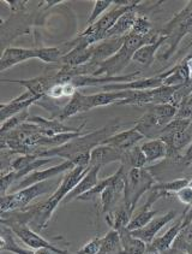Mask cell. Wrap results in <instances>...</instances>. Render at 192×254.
<instances>
[{
	"instance_id": "obj_1",
	"label": "cell",
	"mask_w": 192,
	"mask_h": 254,
	"mask_svg": "<svg viewBox=\"0 0 192 254\" xmlns=\"http://www.w3.org/2000/svg\"><path fill=\"white\" fill-rule=\"evenodd\" d=\"M118 128V124H109V126L103 127V128L98 129V130L86 132L82 136L76 137L67 142L66 145L61 146V147L55 148H48L41 151L38 154V157L41 158H53V157H60L64 159L69 160L73 158L81 156V154L88 153V152L94 149L97 146L102 145L103 141L112 136L113 131Z\"/></svg>"
},
{
	"instance_id": "obj_2",
	"label": "cell",
	"mask_w": 192,
	"mask_h": 254,
	"mask_svg": "<svg viewBox=\"0 0 192 254\" xmlns=\"http://www.w3.org/2000/svg\"><path fill=\"white\" fill-rule=\"evenodd\" d=\"M90 169L89 165H78L72 170L67 171L65 174L63 181L59 185V187L53 191L49 199L47 201L40 204L38 216L36 218V224H38V229L42 230L46 229L47 224L49 223L52 214L54 213L59 205L64 201L65 197L69 195L70 193L75 189L76 186L81 182V180L86 176V174Z\"/></svg>"
},
{
	"instance_id": "obj_3",
	"label": "cell",
	"mask_w": 192,
	"mask_h": 254,
	"mask_svg": "<svg viewBox=\"0 0 192 254\" xmlns=\"http://www.w3.org/2000/svg\"><path fill=\"white\" fill-rule=\"evenodd\" d=\"M154 186V179L148 170L142 168H131L125 176V194L124 205L134 214L136 206L145 191Z\"/></svg>"
},
{
	"instance_id": "obj_4",
	"label": "cell",
	"mask_w": 192,
	"mask_h": 254,
	"mask_svg": "<svg viewBox=\"0 0 192 254\" xmlns=\"http://www.w3.org/2000/svg\"><path fill=\"white\" fill-rule=\"evenodd\" d=\"M54 186L55 182H50V180L44 181V182L35 183V185L30 186V187L19 189V190H17L12 194L2 195L1 204H0L1 214L12 212V211L24 210L36 197L49 193Z\"/></svg>"
},
{
	"instance_id": "obj_5",
	"label": "cell",
	"mask_w": 192,
	"mask_h": 254,
	"mask_svg": "<svg viewBox=\"0 0 192 254\" xmlns=\"http://www.w3.org/2000/svg\"><path fill=\"white\" fill-rule=\"evenodd\" d=\"M7 227L12 229L15 235L21 240L24 245H27L28 247L32 248L34 251L46 248V250L52 251V252L55 254H76L67 252V251L63 250V248L56 247L54 244H52V242H49L48 240L44 239L41 235H39L36 231H34L32 228L28 227L25 223H10V224H7Z\"/></svg>"
},
{
	"instance_id": "obj_6",
	"label": "cell",
	"mask_w": 192,
	"mask_h": 254,
	"mask_svg": "<svg viewBox=\"0 0 192 254\" xmlns=\"http://www.w3.org/2000/svg\"><path fill=\"white\" fill-rule=\"evenodd\" d=\"M124 165L115 174H113V181L109 186L101 193V206L104 213H108L114 210L120 199L124 200L125 194V176Z\"/></svg>"
},
{
	"instance_id": "obj_7",
	"label": "cell",
	"mask_w": 192,
	"mask_h": 254,
	"mask_svg": "<svg viewBox=\"0 0 192 254\" xmlns=\"http://www.w3.org/2000/svg\"><path fill=\"white\" fill-rule=\"evenodd\" d=\"M168 71L163 74L152 76L148 78H137L131 82H121V83H109L101 87L103 92H121V90H148L155 89L162 87L165 83V78L167 77Z\"/></svg>"
},
{
	"instance_id": "obj_8",
	"label": "cell",
	"mask_w": 192,
	"mask_h": 254,
	"mask_svg": "<svg viewBox=\"0 0 192 254\" xmlns=\"http://www.w3.org/2000/svg\"><path fill=\"white\" fill-rule=\"evenodd\" d=\"M177 216H178L177 211H169V212L163 214V216L155 217V218L151 219L145 227L131 231L132 235L136 236L138 239H141L142 241L145 242L146 245H150L151 242L157 238L159 231L162 229L165 225H167L168 223H171L173 219H176Z\"/></svg>"
},
{
	"instance_id": "obj_9",
	"label": "cell",
	"mask_w": 192,
	"mask_h": 254,
	"mask_svg": "<svg viewBox=\"0 0 192 254\" xmlns=\"http://www.w3.org/2000/svg\"><path fill=\"white\" fill-rule=\"evenodd\" d=\"M124 41H125V36H120V38L106 39V40L93 45V56L90 63L101 65L103 62L108 61V59L112 58L115 53L119 52V50L123 47Z\"/></svg>"
},
{
	"instance_id": "obj_10",
	"label": "cell",
	"mask_w": 192,
	"mask_h": 254,
	"mask_svg": "<svg viewBox=\"0 0 192 254\" xmlns=\"http://www.w3.org/2000/svg\"><path fill=\"white\" fill-rule=\"evenodd\" d=\"M126 152L109 145H100L90 151L89 166H101L111 164L113 162H124Z\"/></svg>"
},
{
	"instance_id": "obj_11",
	"label": "cell",
	"mask_w": 192,
	"mask_h": 254,
	"mask_svg": "<svg viewBox=\"0 0 192 254\" xmlns=\"http://www.w3.org/2000/svg\"><path fill=\"white\" fill-rule=\"evenodd\" d=\"M39 100L40 99L34 98L29 92H25L22 95H19L18 98L11 100L10 103H2L0 105V118H1V122H6L7 120H10L13 116L25 111L33 104L38 103Z\"/></svg>"
},
{
	"instance_id": "obj_12",
	"label": "cell",
	"mask_w": 192,
	"mask_h": 254,
	"mask_svg": "<svg viewBox=\"0 0 192 254\" xmlns=\"http://www.w3.org/2000/svg\"><path fill=\"white\" fill-rule=\"evenodd\" d=\"M92 56V46L88 42H86L84 39L80 38V42L70 52L65 53L60 62L64 64V66L78 67L90 63Z\"/></svg>"
},
{
	"instance_id": "obj_13",
	"label": "cell",
	"mask_w": 192,
	"mask_h": 254,
	"mask_svg": "<svg viewBox=\"0 0 192 254\" xmlns=\"http://www.w3.org/2000/svg\"><path fill=\"white\" fill-rule=\"evenodd\" d=\"M1 81L2 82L21 84L27 88V92H29L34 98L39 99L44 98L47 94L50 86L55 83L54 76H38V77L29 78V80H5V78H2Z\"/></svg>"
},
{
	"instance_id": "obj_14",
	"label": "cell",
	"mask_w": 192,
	"mask_h": 254,
	"mask_svg": "<svg viewBox=\"0 0 192 254\" xmlns=\"http://www.w3.org/2000/svg\"><path fill=\"white\" fill-rule=\"evenodd\" d=\"M36 53L35 49H24V47H7L2 52L0 58V70L10 69V67L17 65V64L24 63V62L35 59Z\"/></svg>"
},
{
	"instance_id": "obj_15",
	"label": "cell",
	"mask_w": 192,
	"mask_h": 254,
	"mask_svg": "<svg viewBox=\"0 0 192 254\" xmlns=\"http://www.w3.org/2000/svg\"><path fill=\"white\" fill-rule=\"evenodd\" d=\"M144 136L137 130L136 128H131L129 130H124L118 132V134H113L108 139L103 141L102 145H109L113 147H117L123 151H128V149L137 146L140 141H142Z\"/></svg>"
},
{
	"instance_id": "obj_16",
	"label": "cell",
	"mask_w": 192,
	"mask_h": 254,
	"mask_svg": "<svg viewBox=\"0 0 192 254\" xmlns=\"http://www.w3.org/2000/svg\"><path fill=\"white\" fill-rule=\"evenodd\" d=\"M101 170V166H92L89 169L88 172L86 174V176L81 180V182L76 186L75 189L69 194L63 202H70L72 200H77L78 197L83 195V194L88 193L89 190H92L93 188L97 186L98 181V172Z\"/></svg>"
},
{
	"instance_id": "obj_17",
	"label": "cell",
	"mask_w": 192,
	"mask_h": 254,
	"mask_svg": "<svg viewBox=\"0 0 192 254\" xmlns=\"http://www.w3.org/2000/svg\"><path fill=\"white\" fill-rule=\"evenodd\" d=\"M130 95V90H121V92H98L96 94L87 95V105L89 111L95 107H102L111 105V104L119 103Z\"/></svg>"
},
{
	"instance_id": "obj_18",
	"label": "cell",
	"mask_w": 192,
	"mask_h": 254,
	"mask_svg": "<svg viewBox=\"0 0 192 254\" xmlns=\"http://www.w3.org/2000/svg\"><path fill=\"white\" fill-rule=\"evenodd\" d=\"M183 221H184V213L177 219V222L174 223L163 235L157 236V238L151 242L150 246L161 253L169 250V248H172L174 241H176L178 236H179L180 231L183 229Z\"/></svg>"
},
{
	"instance_id": "obj_19",
	"label": "cell",
	"mask_w": 192,
	"mask_h": 254,
	"mask_svg": "<svg viewBox=\"0 0 192 254\" xmlns=\"http://www.w3.org/2000/svg\"><path fill=\"white\" fill-rule=\"evenodd\" d=\"M86 111H89L88 105H87V95L83 94V93L77 92L70 99V101L66 105L61 107V110L56 115V120L63 122V121L69 120L73 116Z\"/></svg>"
},
{
	"instance_id": "obj_20",
	"label": "cell",
	"mask_w": 192,
	"mask_h": 254,
	"mask_svg": "<svg viewBox=\"0 0 192 254\" xmlns=\"http://www.w3.org/2000/svg\"><path fill=\"white\" fill-rule=\"evenodd\" d=\"M167 36L165 34H161L160 38L157 39L156 41L150 42V44H146L144 46L138 49L136 52H135L134 57H132V61L136 62V63L141 64L143 66H149L154 62L155 56H156L157 51L161 46H162V42L166 41Z\"/></svg>"
},
{
	"instance_id": "obj_21",
	"label": "cell",
	"mask_w": 192,
	"mask_h": 254,
	"mask_svg": "<svg viewBox=\"0 0 192 254\" xmlns=\"http://www.w3.org/2000/svg\"><path fill=\"white\" fill-rule=\"evenodd\" d=\"M17 236L12 229L7 225H1V239H0V250L2 252H11L13 254H35V251L29 248H23L17 242Z\"/></svg>"
},
{
	"instance_id": "obj_22",
	"label": "cell",
	"mask_w": 192,
	"mask_h": 254,
	"mask_svg": "<svg viewBox=\"0 0 192 254\" xmlns=\"http://www.w3.org/2000/svg\"><path fill=\"white\" fill-rule=\"evenodd\" d=\"M144 157H145L146 163H154L157 160L163 159L168 154V146L165 141L161 139H151L145 141L141 146Z\"/></svg>"
},
{
	"instance_id": "obj_23",
	"label": "cell",
	"mask_w": 192,
	"mask_h": 254,
	"mask_svg": "<svg viewBox=\"0 0 192 254\" xmlns=\"http://www.w3.org/2000/svg\"><path fill=\"white\" fill-rule=\"evenodd\" d=\"M137 8V7H136ZM136 8L134 10L129 11L126 12L125 15H123L118 19V22L115 23L114 27L107 33L106 39H111V38H120V36H126L128 34L131 33L132 28H134L135 23H136L138 15Z\"/></svg>"
},
{
	"instance_id": "obj_24",
	"label": "cell",
	"mask_w": 192,
	"mask_h": 254,
	"mask_svg": "<svg viewBox=\"0 0 192 254\" xmlns=\"http://www.w3.org/2000/svg\"><path fill=\"white\" fill-rule=\"evenodd\" d=\"M118 233L120 236L124 254H145L148 245L141 239L132 235L128 228H123V229L118 230Z\"/></svg>"
},
{
	"instance_id": "obj_25",
	"label": "cell",
	"mask_w": 192,
	"mask_h": 254,
	"mask_svg": "<svg viewBox=\"0 0 192 254\" xmlns=\"http://www.w3.org/2000/svg\"><path fill=\"white\" fill-rule=\"evenodd\" d=\"M101 252H104L107 254H124L119 233L117 230L111 229L106 235L102 236Z\"/></svg>"
},
{
	"instance_id": "obj_26",
	"label": "cell",
	"mask_w": 192,
	"mask_h": 254,
	"mask_svg": "<svg viewBox=\"0 0 192 254\" xmlns=\"http://www.w3.org/2000/svg\"><path fill=\"white\" fill-rule=\"evenodd\" d=\"M35 53L36 59H40L41 62L47 64L60 62L61 57L64 56V53L58 47H39V49H35Z\"/></svg>"
},
{
	"instance_id": "obj_27",
	"label": "cell",
	"mask_w": 192,
	"mask_h": 254,
	"mask_svg": "<svg viewBox=\"0 0 192 254\" xmlns=\"http://www.w3.org/2000/svg\"><path fill=\"white\" fill-rule=\"evenodd\" d=\"M189 185H190V181L188 179H177L173 181H169V182H163V183H159V185H154L152 187L159 189L161 193L165 195V194H168V193L177 194L180 189H183Z\"/></svg>"
},
{
	"instance_id": "obj_28",
	"label": "cell",
	"mask_w": 192,
	"mask_h": 254,
	"mask_svg": "<svg viewBox=\"0 0 192 254\" xmlns=\"http://www.w3.org/2000/svg\"><path fill=\"white\" fill-rule=\"evenodd\" d=\"M125 159H124L123 163H125L128 160V163L131 165V168H144V165L146 164V159L144 157L142 149L138 146H135V147L128 149L125 151Z\"/></svg>"
},
{
	"instance_id": "obj_29",
	"label": "cell",
	"mask_w": 192,
	"mask_h": 254,
	"mask_svg": "<svg viewBox=\"0 0 192 254\" xmlns=\"http://www.w3.org/2000/svg\"><path fill=\"white\" fill-rule=\"evenodd\" d=\"M112 4V0H96V1H94V7H93V11L92 13H90L88 22H87V23H88V27L89 25L94 24L95 22L103 15L104 11H106L107 8L111 7Z\"/></svg>"
},
{
	"instance_id": "obj_30",
	"label": "cell",
	"mask_w": 192,
	"mask_h": 254,
	"mask_svg": "<svg viewBox=\"0 0 192 254\" xmlns=\"http://www.w3.org/2000/svg\"><path fill=\"white\" fill-rule=\"evenodd\" d=\"M101 247H102V236H97L87 242L81 250H78L76 254H97L100 253Z\"/></svg>"
},
{
	"instance_id": "obj_31",
	"label": "cell",
	"mask_w": 192,
	"mask_h": 254,
	"mask_svg": "<svg viewBox=\"0 0 192 254\" xmlns=\"http://www.w3.org/2000/svg\"><path fill=\"white\" fill-rule=\"evenodd\" d=\"M150 29H151V25L149 23L148 19L143 16H138L136 23H135L134 28H132L131 33L145 36V35H149V34H151Z\"/></svg>"
},
{
	"instance_id": "obj_32",
	"label": "cell",
	"mask_w": 192,
	"mask_h": 254,
	"mask_svg": "<svg viewBox=\"0 0 192 254\" xmlns=\"http://www.w3.org/2000/svg\"><path fill=\"white\" fill-rule=\"evenodd\" d=\"M15 181H17L15 171L10 170L8 172H5V174H2V176H1V189H0L1 196L6 195L8 188L11 187V185H12Z\"/></svg>"
},
{
	"instance_id": "obj_33",
	"label": "cell",
	"mask_w": 192,
	"mask_h": 254,
	"mask_svg": "<svg viewBox=\"0 0 192 254\" xmlns=\"http://www.w3.org/2000/svg\"><path fill=\"white\" fill-rule=\"evenodd\" d=\"M176 195L178 199L180 200V202H183V204L188 206V207L192 206V186L191 185L186 186V187L180 189Z\"/></svg>"
},
{
	"instance_id": "obj_34",
	"label": "cell",
	"mask_w": 192,
	"mask_h": 254,
	"mask_svg": "<svg viewBox=\"0 0 192 254\" xmlns=\"http://www.w3.org/2000/svg\"><path fill=\"white\" fill-rule=\"evenodd\" d=\"M5 2H7L13 11L23 10L25 7V4H27V1H5Z\"/></svg>"
},
{
	"instance_id": "obj_35",
	"label": "cell",
	"mask_w": 192,
	"mask_h": 254,
	"mask_svg": "<svg viewBox=\"0 0 192 254\" xmlns=\"http://www.w3.org/2000/svg\"><path fill=\"white\" fill-rule=\"evenodd\" d=\"M162 254H188V253L183 252V251L178 250V248L172 247V248H169V250L165 251V252H162Z\"/></svg>"
},
{
	"instance_id": "obj_36",
	"label": "cell",
	"mask_w": 192,
	"mask_h": 254,
	"mask_svg": "<svg viewBox=\"0 0 192 254\" xmlns=\"http://www.w3.org/2000/svg\"><path fill=\"white\" fill-rule=\"evenodd\" d=\"M145 254H162V253L159 252V251H156L155 248H152L150 245H148V248H146Z\"/></svg>"
},
{
	"instance_id": "obj_37",
	"label": "cell",
	"mask_w": 192,
	"mask_h": 254,
	"mask_svg": "<svg viewBox=\"0 0 192 254\" xmlns=\"http://www.w3.org/2000/svg\"><path fill=\"white\" fill-rule=\"evenodd\" d=\"M35 254H55V253H53L52 251L49 250H46V248H41V250L35 251Z\"/></svg>"
},
{
	"instance_id": "obj_38",
	"label": "cell",
	"mask_w": 192,
	"mask_h": 254,
	"mask_svg": "<svg viewBox=\"0 0 192 254\" xmlns=\"http://www.w3.org/2000/svg\"><path fill=\"white\" fill-rule=\"evenodd\" d=\"M97 254H107V253H104V252H101V251H100V253H97Z\"/></svg>"
}]
</instances>
